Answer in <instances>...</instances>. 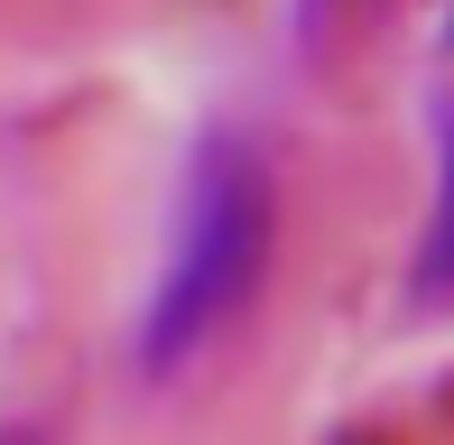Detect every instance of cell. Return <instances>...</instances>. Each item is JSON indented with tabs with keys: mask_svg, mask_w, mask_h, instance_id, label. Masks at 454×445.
Wrapping results in <instances>:
<instances>
[{
	"mask_svg": "<svg viewBox=\"0 0 454 445\" xmlns=\"http://www.w3.org/2000/svg\"><path fill=\"white\" fill-rule=\"evenodd\" d=\"M0 445H19V436H0Z\"/></svg>",
	"mask_w": 454,
	"mask_h": 445,
	"instance_id": "277c9868",
	"label": "cell"
},
{
	"mask_svg": "<svg viewBox=\"0 0 454 445\" xmlns=\"http://www.w3.org/2000/svg\"><path fill=\"white\" fill-rule=\"evenodd\" d=\"M270 232H278V176L251 130H204L185 149L176 222L158 251L149 307H139V371L176 380L241 325V307L270 278Z\"/></svg>",
	"mask_w": 454,
	"mask_h": 445,
	"instance_id": "6da1fadb",
	"label": "cell"
},
{
	"mask_svg": "<svg viewBox=\"0 0 454 445\" xmlns=\"http://www.w3.org/2000/svg\"><path fill=\"white\" fill-rule=\"evenodd\" d=\"M343 10H353V0H297V28H306V37H325Z\"/></svg>",
	"mask_w": 454,
	"mask_h": 445,
	"instance_id": "3957f363",
	"label": "cell"
},
{
	"mask_svg": "<svg viewBox=\"0 0 454 445\" xmlns=\"http://www.w3.org/2000/svg\"><path fill=\"white\" fill-rule=\"evenodd\" d=\"M445 37H454V19H445Z\"/></svg>",
	"mask_w": 454,
	"mask_h": 445,
	"instance_id": "5b68a950",
	"label": "cell"
},
{
	"mask_svg": "<svg viewBox=\"0 0 454 445\" xmlns=\"http://www.w3.org/2000/svg\"><path fill=\"white\" fill-rule=\"evenodd\" d=\"M408 307H454V112H445V149H436V205H427L418 260H408Z\"/></svg>",
	"mask_w": 454,
	"mask_h": 445,
	"instance_id": "7a4b0ae2",
	"label": "cell"
}]
</instances>
